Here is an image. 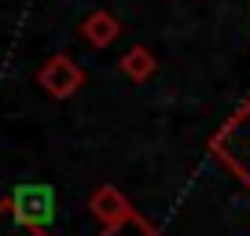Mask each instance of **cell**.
<instances>
[{
  "mask_svg": "<svg viewBox=\"0 0 250 236\" xmlns=\"http://www.w3.org/2000/svg\"><path fill=\"white\" fill-rule=\"evenodd\" d=\"M210 148H213V155L250 189V100L213 133Z\"/></svg>",
  "mask_w": 250,
  "mask_h": 236,
  "instance_id": "1",
  "label": "cell"
},
{
  "mask_svg": "<svg viewBox=\"0 0 250 236\" xmlns=\"http://www.w3.org/2000/svg\"><path fill=\"white\" fill-rule=\"evenodd\" d=\"M37 81H41V89H44L48 96H55V100H66V96H74V93L81 89L85 74H81V67L74 63L70 55H52V59L41 67Z\"/></svg>",
  "mask_w": 250,
  "mask_h": 236,
  "instance_id": "2",
  "label": "cell"
},
{
  "mask_svg": "<svg viewBox=\"0 0 250 236\" xmlns=\"http://www.w3.org/2000/svg\"><path fill=\"white\" fill-rule=\"evenodd\" d=\"M8 199H11L19 218L37 225V229H44L48 221H52V214H55V199H52V189H48V185H19Z\"/></svg>",
  "mask_w": 250,
  "mask_h": 236,
  "instance_id": "3",
  "label": "cell"
},
{
  "mask_svg": "<svg viewBox=\"0 0 250 236\" xmlns=\"http://www.w3.org/2000/svg\"><path fill=\"white\" fill-rule=\"evenodd\" d=\"M88 207H92V214L100 218V225H118L122 218H129L133 214V203L125 199V192H118L114 185H100V189L92 192V199H88Z\"/></svg>",
  "mask_w": 250,
  "mask_h": 236,
  "instance_id": "4",
  "label": "cell"
},
{
  "mask_svg": "<svg viewBox=\"0 0 250 236\" xmlns=\"http://www.w3.org/2000/svg\"><path fill=\"white\" fill-rule=\"evenodd\" d=\"M118 33H122V26H118V19L110 15V11H92V15L81 23V37H85L92 48H107V45H114Z\"/></svg>",
  "mask_w": 250,
  "mask_h": 236,
  "instance_id": "5",
  "label": "cell"
},
{
  "mask_svg": "<svg viewBox=\"0 0 250 236\" xmlns=\"http://www.w3.org/2000/svg\"><path fill=\"white\" fill-rule=\"evenodd\" d=\"M0 236H48V229H37L30 221H22L11 207V199H0Z\"/></svg>",
  "mask_w": 250,
  "mask_h": 236,
  "instance_id": "6",
  "label": "cell"
},
{
  "mask_svg": "<svg viewBox=\"0 0 250 236\" xmlns=\"http://www.w3.org/2000/svg\"><path fill=\"white\" fill-rule=\"evenodd\" d=\"M122 74H125L129 81H136V85H140V81H147L151 74H155V55H151L147 48H133V52L122 59Z\"/></svg>",
  "mask_w": 250,
  "mask_h": 236,
  "instance_id": "7",
  "label": "cell"
},
{
  "mask_svg": "<svg viewBox=\"0 0 250 236\" xmlns=\"http://www.w3.org/2000/svg\"><path fill=\"white\" fill-rule=\"evenodd\" d=\"M100 236H162V233H158V229L151 225V221L144 218V214H136V211H133L129 218H122V221H118V225H107Z\"/></svg>",
  "mask_w": 250,
  "mask_h": 236,
  "instance_id": "8",
  "label": "cell"
}]
</instances>
